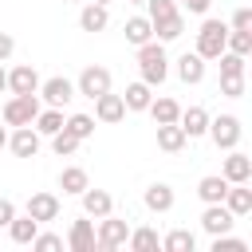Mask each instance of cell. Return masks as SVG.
<instances>
[{
	"label": "cell",
	"instance_id": "obj_43",
	"mask_svg": "<svg viewBox=\"0 0 252 252\" xmlns=\"http://www.w3.org/2000/svg\"><path fill=\"white\" fill-rule=\"evenodd\" d=\"M8 91V71H4V63H0V94Z\"/></svg>",
	"mask_w": 252,
	"mask_h": 252
},
{
	"label": "cell",
	"instance_id": "obj_8",
	"mask_svg": "<svg viewBox=\"0 0 252 252\" xmlns=\"http://www.w3.org/2000/svg\"><path fill=\"white\" fill-rule=\"evenodd\" d=\"M24 213H28V217H35L39 224H51V220H59V213H63V201H59L55 193L39 189V193H32V197H28Z\"/></svg>",
	"mask_w": 252,
	"mask_h": 252
},
{
	"label": "cell",
	"instance_id": "obj_47",
	"mask_svg": "<svg viewBox=\"0 0 252 252\" xmlns=\"http://www.w3.org/2000/svg\"><path fill=\"white\" fill-rule=\"evenodd\" d=\"M130 4H146V0H130Z\"/></svg>",
	"mask_w": 252,
	"mask_h": 252
},
{
	"label": "cell",
	"instance_id": "obj_19",
	"mask_svg": "<svg viewBox=\"0 0 252 252\" xmlns=\"http://www.w3.org/2000/svg\"><path fill=\"white\" fill-rule=\"evenodd\" d=\"M79 201H83V213L91 217V220H98V217H106V213H114V197L106 193V189H83L79 193Z\"/></svg>",
	"mask_w": 252,
	"mask_h": 252
},
{
	"label": "cell",
	"instance_id": "obj_23",
	"mask_svg": "<svg viewBox=\"0 0 252 252\" xmlns=\"http://www.w3.org/2000/svg\"><path fill=\"white\" fill-rule=\"evenodd\" d=\"M122 32H126V43H130V47H142V43L154 39V24H150V16H130V20L122 24Z\"/></svg>",
	"mask_w": 252,
	"mask_h": 252
},
{
	"label": "cell",
	"instance_id": "obj_25",
	"mask_svg": "<svg viewBox=\"0 0 252 252\" xmlns=\"http://www.w3.org/2000/svg\"><path fill=\"white\" fill-rule=\"evenodd\" d=\"M185 130L177 126V122H161L158 126V150H165V154H181L185 150Z\"/></svg>",
	"mask_w": 252,
	"mask_h": 252
},
{
	"label": "cell",
	"instance_id": "obj_1",
	"mask_svg": "<svg viewBox=\"0 0 252 252\" xmlns=\"http://www.w3.org/2000/svg\"><path fill=\"white\" fill-rule=\"evenodd\" d=\"M138 75H142V83H150L154 91L169 79V55H165V43H161V39H150V43L138 47Z\"/></svg>",
	"mask_w": 252,
	"mask_h": 252
},
{
	"label": "cell",
	"instance_id": "obj_16",
	"mask_svg": "<svg viewBox=\"0 0 252 252\" xmlns=\"http://www.w3.org/2000/svg\"><path fill=\"white\" fill-rule=\"evenodd\" d=\"M39 91V75L32 63H20L8 71V94H35Z\"/></svg>",
	"mask_w": 252,
	"mask_h": 252
},
{
	"label": "cell",
	"instance_id": "obj_21",
	"mask_svg": "<svg viewBox=\"0 0 252 252\" xmlns=\"http://www.w3.org/2000/svg\"><path fill=\"white\" fill-rule=\"evenodd\" d=\"M146 114L154 118V126H161V122H177L181 102H177V98H169V94H154V98H150V106H146Z\"/></svg>",
	"mask_w": 252,
	"mask_h": 252
},
{
	"label": "cell",
	"instance_id": "obj_38",
	"mask_svg": "<svg viewBox=\"0 0 252 252\" xmlns=\"http://www.w3.org/2000/svg\"><path fill=\"white\" fill-rule=\"evenodd\" d=\"M220 94H224V98H244V75L220 79Z\"/></svg>",
	"mask_w": 252,
	"mask_h": 252
},
{
	"label": "cell",
	"instance_id": "obj_39",
	"mask_svg": "<svg viewBox=\"0 0 252 252\" xmlns=\"http://www.w3.org/2000/svg\"><path fill=\"white\" fill-rule=\"evenodd\" d=\"M228 28H232V32H252V8H248V4H244V8H236Z\"/></svg>",
	"mask_w": 252,
	"mask_h": 252
},
{
	"label": "cell",
	"instance_id": "obj_24",
	"mask_svg": "<svg viewBox=\"0 0 252 252\" xmlns=\"http://www.w3.org/2000/svg\"><path fill=\"white\" fill-rule=\"evenodd\" d=\"M63 106H39V114H35V130H39V138H51V134H59L63 130Z\"/></svg>",
	"mask_w": 252,
	"mask_h": 252
},
{
	"label": "cell",
	"instance_id": "obj_34",
	"mask_svg": "<svg viewBox=\"0 0 252 252\" xmlns=\"http://www.w3.org/2000/svg\"><path fill=\"white\" fill-rule=\"evenodd\" d=\"M224 51H236V55H252V32H232L224 35Z\"/></svg>",
	"mask_w": 252,
	"mask_h": 252
},
{
	"label": "cell",
	"instance_id": "obj_11",
	"mask_svg": "<svg viewBox=\"0 0 252 252\" xmlns=\"http://www.w3.org/2000/svg\"><path fill=\"white\" fill-rule=\"evenodd\" d=\"M91 102H94V122H102V126H114V122L126 118V102H122V94H114V91H102V94L91 98Z\"/></svg>",
	"mask_w": 252,
	"mask_h": 252
},
{
	"label": "cell",
	"instance_id": "obj_45",
	"mask_svg": "<svg viewBox=\"0 0 252 252\" xmlns=\"http://www.w3.org/2000/svg\"><path fill=\"white\" fill-rule=\"evenodd\" d=\"M94 4H106V8H110V0H94Z\"/></svg>",
	"mask_w": 252,
	"mask_h": 252
},
{
	"label": "cell",
	"instance_id": "obj_4",
	"mask_svg": "<svg viewBox=\"0 0 252 252\" xmlns=\"http://www.w3.org/2000/svg\"><path fill=\"white\" fill-rule=\"evenodd\" d=\"M126 236H130V224H126L122 217H114V213L98 217V224H94V248H98V252L126 248Z\"/></svg>",
	"mask_w": 252,
	"mask_h": 252
},
{
	"label": "cell",
	"instance_id": "obj_9",
	"mask_svg": "<svg viewBox=\"0 0 252 252\" xmlns=\"http://www.w3.org/2000/svg\"><path fill=\"white\" fill-rule=\"evenodd\" d=\"M39 146H43V138H39L35 126H12V130H8V150H12L16 158H35Z\"/></svg>",
	"mask_w": 252,
	"mask_h": 252
},
{
	"label": "cell",
	"instance_id": "obj_37",
	"mask_svg": "<svg viewBox=\"0 0 252 252\" xmlns=\"http://www.w3.org/2000/svg\"><path fill=\"white\" fill-rule=\"evenodd\" d=\"M32 248H35V252H59V248H63V236H59V232H35V236H32Z\"/></svg>",
	"mask_w": 252,
	"mask_h": 252
},
{
	"label": "cell",
	"instance_id": "obj_14",
	"mask_svg": "<svg viewBox=\"0 0 252 252\" xmlns=\"http://www.w3.org/2000/svg\"><path fill=\"white\" fill-rule=\"evenodd\" d=\"M232 224H236V217L217 201V205H205V213H201V228L209 232V236H220V232H232Z\"/></svg>",
	"mask_w": 252,
	"mask_h": 252
},
{
	"label": "cell",
	"instance_id": "obj_10",
	"mask_svg": "<svg viewBox=\"0 0 252 252\" xmlns=\"http://www.w3.org/2000/svg\"><path fill=\"white\" fill-rule=\"evenodd\" d=\"M228 158L220 161V177L228 181V185H240V181H252V158L244 154V150H224Z\"/></svg>",
	"mask_w": 252,
	"mask_h": 252
},
{
	"label": "cell",
	"instance_id": "obj_44",
	"mask_svg": "<svg viewBox=\"0 0 252 252\" xmlns=\"http://www.w3.org/2000/svg\"><path fill=\"white\" fill-rule=\"evenodd\" d=\"M0 150H8V126H0Z\"/></svg>",
	"mask_w": 252,
	"mask_h": 252
},
{
	"label": "cell",
	"instance_id": "obj_41",
	"mask_svg": "<svg viewBox=\"0 0 252 252\" xmlns=\"http://www.w3.org/2000/svg\"><path fill=\"white\" fill-rule=\"evenodd\" d=\"M20 209H16V201H8V197H0V228H8V220L16 217Z\"/></svg>",
	"mask_w": 252,
	"mask_h": 252
},
{
	"label": "cell",
	"instance_id": "obj_6",
	"mask_svg": "<svg viewBox=\"0 0 252 252\" xmlns=\"http://www.w3.org/2000/svg\"><path fill=\"white\" fill-rule=\"evenodd\" d=\"M110 71L102 67V63H91V67H83L79 71V79H75V94H83V98H98L102 91H110Z\"/></svg>",
	"mask_w": 252,
	"mask_h": 252
},
{
	"label": "cell",
	"instance_id": "obj_27",
	"mask_svg": "<svg viewBox=\"0 0 252 252\" xmlns=\"http://www.w3.org/2000/svg\"><path fill=\"white\" fill-rule=\"evenodd\" d=\"M35 232H39V220L28 217V213H16V217L8 220V236H12V244H32Z\"/></svg>",
	"mask_w": 252,
	"mask_h": 252
},
{
	"label": "cell",
	"instance_id": "obj_12",
	"mask_svg": "<svg viewBox=\"0 0 252 252\" xmlns=\"http://www.w3.org/2000/svg\"><path fill=\"white\" fill-rule=\"evenodd\" d=\"M71 252H94V220L83 213L79 220H71V228H67V240H63Z\"/></svg>",
	"mask_w": 252,
	"mask_h": 252
},
{
	"label": "cell",
	"instance_id": "obj_36",
	"mask_svg": "<svg viewBox=\"0 0 252 252\" xmlns=\"http://www.w3.org/2000/svg\"><path fill=\"white\" fill-rule=\"evenodd\" d=\"M209 252H248V240H240V236H232V232H220V236H213Z\"/></svg>",
	"mask_w": 252,
	"mask_h": 252
},
{
	"label": "cell",
	"instance_id": "obj_17",
	"mask_svg": "<svg viewBox=\"0 0 252 252\" xmlns=\"http://www.w3.org/2000/svg\"><path fill=\"white\" fill-rule=\"evenodd\" d=\"M177 126L185 130L189 142H193V138H205V130H209V110H205V106H181Z\"/></svg>",
	"mask_w": 252,
	"mask_h": 252
},
{
	"label": "cell",
	"instance_id": "obj_31",
	"mask_svg": "<svg viewBox=\"0 0 252 252\" xmlns=\"http://www.w3.org/2000/svg\"><path fill=\"white\" fill-rule=\"evenodd\" d=\"M63 130H67V134H75L79 142H87V138H94V114L75 110V114H67V118H63Z\"/></svg>",
	"mask_w": 252,
	"mask_h": 252
},
{
	"label": "cell",
	"instance_id": "obj_29",
	"mask_svg": "<svg viewBox=\"0 0 252 252\" xmlns=\"http://www.w3.org/2000/svg\"><path fill=\"white\" fill-rule=\"evenodd\" d=\"M181 32H185V16H181V12H173V16H165V20H154V39H161V43L181 39Z\"/></svg>",
	"mask_w": 252,
	"mask_h": 252
},
{
	"label": "cell",
	"instance_id": "obj_3",
	"mask_svg": "<svg viewBox=\"0 0 252 252\" xmlns=\"http://www.w3.org/2000/svg\"><path fill=\"white\" fill-rule=\"evenodd\" d=\"M39 94H12L8 102H0V122L4 126H32L39 114Z\"/></svg>",
	"mask_w": 252,
	"mask_h": 252
},
{
	"label": "cell",
	"instance_id": "obj_42",
	"mask_svg": "<svg viewBox=\"0 0 252 252\" xmlns=\"http://www.w3.org/2000/svg\"><path fill=\"white\" fill-rule=\"evenodd\" d=\"M12 51H16V39H12L8 32H0V63H8V59H12Z\"/></svg>",
	"mask_w": 252,
	"mask_h": 252
},
{
	"label": "cell",
	"instance_id": "obj_46",
	"mask_svg": "<svg viewBox=\"0 0 252 252\" xmlns=\"http://www.w3.org/2000/svg\"><path fill=\"white\" fill-rule=\"evenodd\" d=\"M67 4H83V0H67Z\"/></svg>",
	"mask_w": 252,
	"mask_h": 252
},
{
	"label": "cell",
	"instance_id": "obj_2",
	"mask_svg": "<svg viewBox=\"0 0 252 252\" xmlns=\"http://www.w3.org/2000/svg\"><path fill=\"white\" fill-rule=\"evenodd\" d=\"M224 35H228V24L224 20H213V16H205L201 20V28H197V55L205 59V63H213L220 51H224Z\"/></svg>",
	"mask_w": 252,
	"mask_h": 252
},
{
	"label": "cell",
	"instance_id": "obj_15",
	"mask_svg": "<svg viewBox=\"0 0 252 252\" xmlns=\"http://www.w3.org/2000/svg\"><path fill=\"white\" fill-rule=\"evenodd\" d=\"M173 71H177V79H181L185 87H197V83L205 79V59H201L197 51H185V55L173 59Z\"/></svg>",
	"mask_w": 252,
	"mask_h": 252
},
{
	"label": "cell",
	"instance_id": "obj_33",
	"mask_svg": "<svg viewBox=\"0 0 252 252\" xmlns=\"http://www.w3.org/2000/svg\"><path fill=\"white\" fill-rule=\"evenodd\" d=\"M213 63H220V79H232V75L248 71V55H236V51H220Z\"/></svg>",
	"mask_w": 252,
	"mask_h": 252
},
{
	"label": "cell",
	"instance_id": "obj_30",
	"mask_svg": "<svg viewBox=\"0 0 252 252\" xmlns=\"http://www.w3.org/2000/svg\"><path fill=\"white\" fill-rule=\"evenodd\" d=\"M224 189H228V181H224L220 173H209V177H201V181H197V197H201L205 205L224 201Z\"/></svg>",
	"mask_w": 252,
	"mask_h": 252
},
{
	"label": "cell",
	"instance_id": "obj_40",
	"mask_svg": "<svg viewBox=\"0 0 252 252\" xmlns=\"http://www.w3.org/2000/svg\"><path fill=\"white\" fill-rule=\"evenodd\" d=\"M177 8H185V12H193V16H209V8H213V0H181Z\"/></svg>",
	"mask_w": 252,
	"mask_h": 252
},
{
	"label": "cell",
	"instance_id": "obj_26",
	"mask_svg": "<svg viewBox=\"0 0 252 252\" xmlns=\"http://www.w3.org/2000/svg\"><path fill=\"white\" fill-rule=\"evenodd\" d=\"M87 185H91V177H87L83 165H63V169H59V189H63L67 197H79Z\"/></svg>",
	"mask_w": 252,
	"mask_h": 252
},
{
	"label": "cell",
	"instance_id": "obj_5",
	"mask_svg": "<svg viewBox=\"0 0 252 252\" xmlns=\"http://www.w3.org/2000/svg\"><path fill=\"white\" fill-rule=\"evenodd\" d=\"M209 138H213V146L217 150H232V146H240V138H244V126H240V118L236 114H209V130H205Z\"/></svg>",
	"mask_w": 252,
	"mask_h": 252
},
{
	"label": "cell",
	"instance_id": "obj_18",
	"mask_svg": "<svg viewBox=\"0 0 252 252\" xmlns=\"http://www.w3.org/2000/svg\"><path fill=\"white\" fill-rule=\"evenodd\" d=\"M173 185L169 181H154V185H146V193H142V205L150 209V213H169L173 209Z\"/></svg>",
	"mask_w": 252,
	"mask_h": 252
},
{
	"label": "cell",
	"instance_id": "obj_13",
	"mask_svg": "<svg viewBox=\"0 0 252 252\" xmlns=\"http://www.w3.org/2000/svg\"><path fill=\"white\" fill-rule=\"evenodd\" d=\"M110 28V8L106 4H94V0H87L83 8H79V32H106Z\"/></svg>",
	"mask_w": 252,
	"mask_h": 252
},
{
	"label": "cell",
	"instance_id": "obj_32",
	"mask_svg": "<svg viewBox=\"0 0 252 252\" xmlns=\"http://www.w3.org/2000/svg\"><path fill=\"white\" fill-rule=\"evenodd\" d=\"M197 248V236L189 228H169L161 236V252H193Z\"/></svg>",
	"mask_w": 252,
	"mask_h": 252
},
{
	"label": "cell",
	"instance_id": "obj_28",
	"mask_svg": "<svg viewBox=\"0 0 252 252\" xmlns=\"http://www.w3.org/2000/svg\"><path fill=\"white\" fill-rule=\"evenodd\" d=\"M150 98H154V87L150 83H130L126 91H122V102H126V110H134V114H142L146 106H150Z\"/></svg>",
	"mask_w": 252,
	"mask_h": 252
},
{
	"label": "cell",
	"instance_id": "obj_7",
	"mask_svg": "<svg viewBox=\"0 0 252 252\" xmlns=\"http://www.w3.org/2000/svg\"><path fill=\"white\" fill-rule=\"evenodd\" d=\"M35 94H39L43 106H67L75 98V83L63 79V75H51V79H39V91Z\"/></svg>",
	"mask_w": 252,
	"mask_h": 252
},
{
	"label": "cell",
	"instance_id": "obj_22",
	"mask_svg": "<svg viewBox=\"0 0 252 252\" xmlns=\"http://www.w3.org/2000/svg\"><path fill=\"white\" fill-rule=\"evenodd\" d=\"M126 248H130V252H158V248H161V236H158V228H150V224H138V228H130V236H126Z\"/></svg>",
	"mask_w": 252,
	"mask_h": 252
},
{
	"label": "cell",
	"instance_id": "obj_35",
	"mask_svg": "<svg viewBox=\"0 0 252 252\" xmlns=\"http://www.w3.org/2000/svg\"><path fill=\"white\" fill-rule=\"evenodd\" d=\"M79 146H83V142H79L75 134H67V130L51 134V150H55V158H71V154H75Z\"/></svg>",
	"mask_w": 252,
	"mask_h": 252
},
{
	"label": "cell",
	"instance_id": "obj_20",
	"mask_svg": "<svg viewBox=\"0 0 252 252\" xmlns=\"http://www.w3.org/2000/svg\"><path fill=\"white\" fill-rule=\"evenodd\" d=\"M220 205H224V209H228L236 220H240V217H248V213H252V189H248V181H240V185H228Z\"/></svg>",
	"mask_w": 252,
	"mask_h": 252
}]
</instances>
